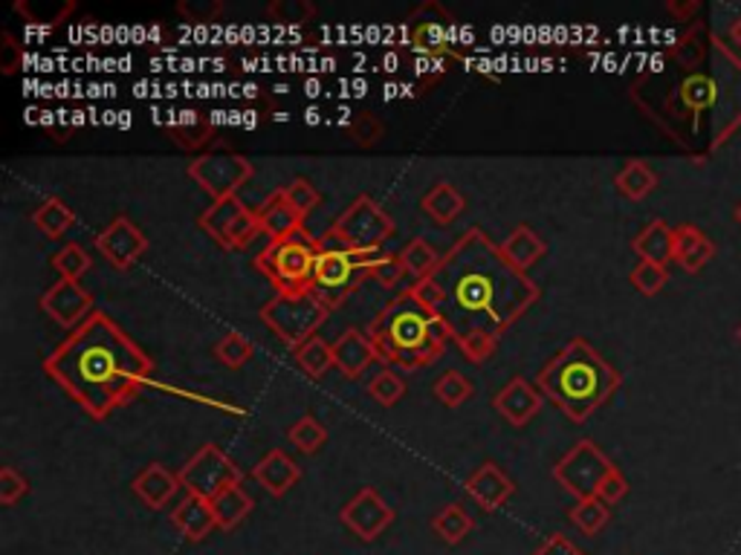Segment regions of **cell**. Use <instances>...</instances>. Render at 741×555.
Segmentation results:
<instances>
[{"mask_svg":"<svg viewBox=\"0 0 741 555\" xmlns=\"http://www.w3.org/2000/svg\"><path fill=\"white\" fill-rule=\"evenodd\" d=\"M212 512L214 521H218V530L232 533V530L253 512V498H250V492H246L241 483H235V487L223 489L221 494H214Z\"/></svg>","mask_w":741,"mask_h":555,"instance_id":"83f0119b","label":"cell"},{"mask_svg":"<svg viewBox=\"0 0 741 555\" xmlns=\"http://www.w3.org/2000/svg\"><path fill=\"white\" fill-rule=\"evenodd\" d=\"M441 258H444V255H437V249L428 244L426 237H414V241H409V244L403 246V252H400V260H403L405 273L414 275V281L435 275Z\"/></svg>","mask_w":741,"mask_h":555,"instance_id":"d590c367","label":"cell"},{"mask_svg":"<svg viewBox=\"0 0 741 555\" xmlns=\"http://www.w3.org/2000/svg\"><path fill=\"white\" fill-rule=\"evenodd\" d=\"M473 394H475L473 382L466 380L464 373L458 371L444 373V376L435 382V396L446 405V408H458V405H464Z\"/></svg>","mask_w":741,"mask_h":555,"instance_id":"60d3db41","label":"cell"},{"mask_svg":"<svg viewBox=\"0 0 741 555\" xmlns=\"http://www.w3.org/2000/svg\"><path fill=\"white\" fill-rule=\"evenodd\" d=\"M253 353H255V344L250 342L244 333H235V330L223 335L221 342L214 344V356L221 359L226 367L246 365V362L253 359Z\"/></svg>","mask_w":741,"mask_h":555,"instance_id":"ab89813d","label":"cell"},{"mask_svg":"<svg viewBox=\"0 0 741 555\" xmlns=\"http://www.w3.org/2000/svg\"><path fill=\"white\" fill-rule=\"evenodd\" d=\"M716 258V244L712 237L696 223H680L675 226V260L684 273L698 275L710 260Z\"/></svg>","mask_w":741,"mask_h":555,"instance_id":"44dd1931","label":"cell"},{"mask_svg":"<svg viewBox=\"0 0 741 555\" xmlns=\"http://www.w3.org/2000/svg\"><path fill=\"white\" fill-rule=\"evenodd\" d=\"M198 223L223 249H246L261 232L255 212L246 209V203L237 194L235 198L212 200V206L200 214Z\"/></svg>","mask_w":741,"mask_h":555,"instance_id":"4fadbf2b","label":"cell"},{"mask_svg":"<svg viewBox=\"0 0 741 555\" xmlns=\"http://www.w3.org/2000/svg\"><path fill=\"white\" fill-rule=\"evenodd\" d=\"M501 252H505L512 267L521 269V273H528L533 264L542 260V255L548 252V244L536 235V228H530L528 223H519V226L512 228L505 244H501Z\"/></svg>","mask_w":741,"mask_h":555,"instance_id":"4316f807","label":"cell"},{"mask_svg":"<svg viewBox=\"0 0 741 555\" xmlns=\"http://www.w3.org/2000/svg\"><path fill=\"white\" fill-rule=\"evenodd\" d=\"M394 232H398V226L389 217V212L368 194H360L337 221L330 223L328 241L345 246V249L377 252Z\"/></svg>","mask_w":741,"mask_h":555,"instance_id":"ba28073f","label":"cell"},{"mask_svg":"<svg viewBox=\"0 0 741 555\" xmlns=\"http://www.w3.org/2000/svg\"><path fill=\"white\" fill-rule=\"evenodd\" d=\"M255 217H258L261 232H264L269 241H282V237L293 235V232H298V228L305 226V221H301L296 214V209L287 203L282 189L273 191V194L255 209Z\"/></svg>","mask_w":741,"mask_h":555,"instance_id":"d4e9b609","label":"cell"},{"mask_svg":"<svg viewBox=\"0 0 741 555\" xmlns=\"http://www.w3.org/2000/svg\"><path fill=\"white\" fill-rule=\"evenodd\" d=\"M27 492H30V480L23 478L15 466H3L0 469V503L15 506L21 498H27Z\"/></svg>","mask_w":741,"mask_h":555,"instance_id":"7dc6e473","label":"cell"},{"mask_svg":"<svg viewBox=\"0 0 741 555\" xmlns=\"http://www.w3.org/2000/svg\"><path fill=\"white\" fill-rule=\"evenodd\" d=\"M568 521H571L582 535H600L612 521V506L603 503L600 498H585V501H576L568 512Z\"/></svg>","mask_w":741,"mask_h":555,"instance_id":"e575fe53","label":"cell"},{"mask_svg":"<svg viewBox=\"0 0 741 555\" xmlns=\"http://www.w3.org/2000/svg\"><path fill=\"white\" fill-rule=\"evenodd\" d=\"M612 469L614 463L594 440H580L553 466V480L576 501H585V498H596V489Z\"/></svg>","mask_w":741,"mask_h":555,"instance_id":"7c38bea8","label":"cell"},{"mask_svg":"<svg viewBox=\"0 0 741 555\" xmlns=\"http://www.w3.org/2000/svg\"><path fill=\"white\" fill-rule=\"evenodd\" d=\"M296 356V365L305 371V376L310 380H321L330 367H337V359H334V344H328L325 339L314 335L310 342H305L298 350H293Z\"/></svg>","mask_w":741,"mask_h":555,"instance_id":"836d02e7","label":"cell"},{"mask_svg":"<svg viewBox=\"0 0 741 555\" xmlns=\"http://www.w3.org/2000/svg\"><path fill=\"white\" fill-rule=\"evenodd\" d=\"M171 137H174L180 148L194 151L200 145H207V139L212 137V128H209L203 116L194 114V110H186V114H177V119L171 122Z\"/></svg>","mask_w":741,"mask_h":555,"instance_id":"8d00e7d4","label":"cell"},{"mask_svg":"<svg viewBox=\"0 0 741 555\" xmlns=\"http://www.w3.org/2000/svg\"><path fill=\"white\" fill-rule=\"evenodd\" d=\"M735 335H739V342H741V324H739V330H735Z\"/></svg>","mask_w":741,"mask_h":555,"instance_id":"9f6ffc18","label":"cell"},{"mask_svg":"<svg viewBox=\"0 0 741 555\" xmlns=\"http://www.w3.org/2000/svg\"><path fill=\"white\" fill-rule=\"evenodd\" d=\"M41 310H44L59 328H67L70 333L96 312L93 310L91 292H87L78 281H70V278H59L53 287L46 289L44 296H41Z\"/></svg>","mask_w":741,"mask_h":555,"instance_id":"e0dca14e","label":"cell"},{"mask_svg":"<svg viewBox=\"0 0 741 555\" xmlns=\"http://www.w3.org/2000/svg\"><path fill=\"white\" fill-rule=\"evenodd\" d=\"M368 335L380 353V362L403 371H421L432 365L435 359L444 356L446 342L455 339L449 324L426 310L412 296V289H403L382 307L380 316L368 324Z\"/></svg>","mask_w":741,"mask_h":555,"instance_id":"277c9868","label":"cell"},{"mask_svg":"<svg viewBox=\"0 0 741 555\" xmlns=\"http://www.w3.org/2000/svg\"><path fill=\"white\" fill-rule=\"evenodd\" d=\"M405 275H409V273H405L400 255H391V252L377 249L374 258H371V264H368V278H377L382 287H389V289L398 287Z\"/></svg>","mask_w":741,"mask_h":555,"instance_id":"b9f144b4","label":"cell"},{"mask_svg":"<svg viewBox=\"0 0 741 555\" xmlns=\"http://www.w3.org/2000/svg\"><path fill=\"white\" fill-rule=\"evenodd\" d=\"M93 267V258L87 255L85 246L78 244H67L53 255V269L62 278H70V281H78L87 269Z\"/></svg>","mask_w":741,"mask_h":555,"instance_id":"f35d334b","label":"cell"},{"mask_svg":"<svg viewBox=\"0 0 741 555\" xmlns=\"http://www.w3.org/2000/svg\"><path fill=\"white\" fill-rule=\"evenodd\" d=\"M628 494V480L626 474L620 472L617 466H614L612 472L605 474V480L600 483V489H596V498L603 503H608V506H614V503H620L623 498Z\"/></svg>","mask_w":741,"mask_h":555,"instance_id":"681fc988","label":"cell"},{"mask_svg":"<svg viewBox=\"0 0 741 555\" xmlns=\"http://www.w3.org/2000/svg\"><path fill=\"white\" fill-rule=\"evenodd\" d=\"M32 223L39 228L41 235L50 237V241H62L67 235L73 223H76V214L73 209L59 198H46L35 212H32Z\"/></svg>","mask_w":741,"mask_h":555,"instance_id":"f546056e","label":"cell"},{"mask_svg":"<svg viewBox=\"0 0 741 555\" xmlns=\"http://www.w3.org/2000/svg\"><path fill=\"white\" fill-rule=\"evenodd\" d=\"M177 489H183L180 478H177L171 469H166L162 463H151L146 466L142 472L134 478V494H137L139 501L146 503L148 510H162V506H169V501L177 494Z\"/></svg>","mask_w":741,"mask_h":555,"instance_id":"cb8c5ba5","label":"cell"},{"mask_svg":"<svg viewBox=\"0 0 741 555\" xmlns=\"http://www.w3.org/2000/svg\"><path fill=\"white\" fill-rule=\"evenodd\" d=\"M461 348V353H464L469 362H475V365H481V362H487L493 353H496L498 348V335L487 333V330H473V333H464L455 339Z\"/></svg>","mask_w":741,"mask_h":555,"instance_id":"ee69618b","label":"cell"},{"mask_svg":"<svg viewBox=\"0 0 741 555\" xmlns=\"http://www.w3.org/2000/svg\"><path fill=\"white\" fill-rule=\"evenodd\" d=\"M21 62H23V53L18 50V41L12 39L9 32H3V35H0V70H3L7 76H12Z\"/></svg>","mask_w":741,"mask_h":555,"instance_id":"816d5d0a","label":"cell"},{"mask_svg":"<svg viewBox=\"0 0 741 555\" xmlns=\"http://www.w3.org/2000/svg\"><path fill=\"white\" fill-rule=\"evenodd\" d=\"M255 174V166L246 160L244 153L232 151H212L189 162V177L200 189L207 191L212 200L235 198L237 189H244L250 183V177Z\"/></svg>","mask_w":741,"mask_h":555,"instance_id":"5bb4252c","label":"cell"},{"mask_svg":"<svg viewBox=\"0 0 741 555\" xmlns=\"http://www.w3.org/2000/svg\"><path fill=\"white\" fill-rule=\"evenodd\" d=\"M319 255L321 241L301 226L282 241H269L261 255H255V269L276 287V296H301L310 292Z\"/></svg>","mask_w":741,"mask_h":555,"instance_id":"5b68a950","label":"cell"},{"mask_svg":"<svg viewBox=\"0 0 741 555\" xmlns=\"http://www.w3.org/2000/svg\"><path fill=\"white\" fill-rule=\"evenodd\" d=\"M432 278L444 289L441 319L455 339L473 330L501 339L542 296L539 284L512 267L501 246L478 226L452 244Z\"/></svg>","mask_w":741,"mask_h":555,"instance_id":"6da1fadb","label":"cell"},{"mask_svg":"<svg viewBox=\"0 0 741 555\" xmlns=\"http://www.w3.org/2000/svg\"><path fill=\"white\" fill-rule=\"evenodd\" d=\"M473 530L475 521L469 517V512H466L461 503H449V506H444V510L432 517V533H435L441 541H446V544H452V547L461 544Z\"/></svg>","mask_w":741,"mask_h":555,"instance_id":"d6a6232c","label":"cell"},{"mask_svg":"<svg viewBox=\"0 0 741 555\" xmlns=\"http://www.w3.org/2000/svg\"><path fill=\"white\" fill-rule=\"evenodd\" d=\"M339 521L360 541H377L394 524V510L382 501V494L377 489L366 487L345 503Z\"/></svg>","mask_w":741,"mask_h":555,"instance_id":"9a60e30c","label":"cell"},{"mask_svg":"<svg viewBox=\"0 0 741 555\" xmlns=\"http://www.w3.org/2000/svg\"><path fill=\"white\" fill-rule=\"evenodd\" d=\"M614 185L626 200H646L652 191L657 189V174L652 171L649 162L643 160H628L626 166L620 168V174L614 177Z\"/></svg>","mask_w":741,"mask_h":555,"instance_id":"4dcf8cb0","label":"cell"},{"mask_svg":"<svg viewBox=\"0 0 741 555\" xmlns=\"http://www.w3.org/2000/svg\"><path fill=\"white\" fill-rule=\"evenodd\" d=\"M282 191H284V198H287V203L296 209V214L301 217V221H307V214L319 206V191H316L314 185H310V180H305V177L293 180V183Z\"/></svg>","mask_w":741,"mask_h":555,"instance_id":"bcb514c9","label":"cell"},{"mask_svg":"<svg viewBox=\"0 0 741 555\" xmlns=\"http://www.w3.org/2000/svg\"><path fill=\"white\" fill-rule=\"evenodd\" d=\"M421 209L437 223V226H449V223L466 209V200L461 198L458 189L452 183H437L423 194Z\"/></svg>","mask_w":741,"mask_h":555,"instance_id":"f1b7e54d","label":"cell"},{"mask_svg":"<svg viewBox=\"0 0 741 555\" xmlns=\"http://www.w3.org/2000/svg\"><path fill=\"white\" fill-rule=\"evenodd\" d=\"M707 53H712V35L703 30L701 23H696V26H692V30L669 50L673 62L684 70H692V73H698V67L707 62Z\"/></svg>","mask_w":741,"mask_h":555,"instance_id":"1f68e13d","label":"cell"},{"mask_svg":"<svg viewBox=\"0 0 741 555\" xmlns=\"http://www.w3.org/2000/svg\"><path fill=\"white\" fill-rule=\"evenodd\" d=\"M177 478L183 483L186 494H198V498L212 501L214 494H221L223 489L241 483L244 474H241L237 463H232V457L221 446L209 442V446H200L189 457V463L177 472Z\"/></svg>","mask_w":741,"mask_h":555,"instance_id":"8fae6325","label":"cell"},{"mask_svg":"<svg viewBox=\"0 0 741 555\" xmlns=\"http://www.w3.org/2000/svg\"><path fill=\"white\" fill-rule=\"evenodd\" d=\"M368 394L374 396L380 405L391 408V405H398L400 399H403L405 382L400 380L394 371H380L374 380H371V385H368Z\"/></svg>","mask_w":741,"mask_h":555,"instance_id":"f6af8a7d","label":"cell"},{"mask_svg":"<svg viewBox=\"0 0 741 555\" xmlns=\"http://www.w3.org/2000/svg\"><path fill=\"white\" fill-rule=\"evenodd\" d=\"M371 258H374V252L345 249V246L330 244V241H321V255L316 260L310 292L328 310H337L368 278V264H371Z\"/></svg>","mask_w":741,"mask_h":555,"instance_id":"8992f818","label":"cell"},{"mask_svg":"<svg viewBox=\"0 0 741 555\" xmlns=\"http://www.w3.org/2000/svg\"><path fill=\"white\" fill-rule=\"evenodd\" d=\"M712 78L719 84V107L712 114L710 151H719L741 128V58L719 35H712Z\"/></svg>","mask_w":741,"mask_h":555,"instance_id":"9c48e42d","label":"cell"},{"mask_svg":"<svg viewBox=\"0 0 741 555\" xmlns=\"http://www.w3.org/2000/svg\"><path fill=\"white\" fill-rule=\"evenodd\" d=\"M409 289H412V296L417 298V301H421L426 310H432L435 316H441L446 296H444V289L437 287V281L432 278V275H428V278H421V281H414Z\"/></svg>","mask_w":741,"mask_h":555,"instance_id":"c3c4849f","label":"cell"},{"mask_svg":"<svg viewBox=\"0 0 741 555\" xmlns=\"http://www.w3.org/2000/svg\"><path fill=\"white\" fill-rule=\"evenodd\" d=\"M171 524L186 541H203L212 530H218L212 501L198 498V494H186L183 501L171 510Z\"/></svg>","mask_w":741,"mask_h":555,"instance_id":"603a6c76","label":"cell"},{"mask_svg":"<svg viewBox=\"0 0 741 555\" xmlns=\"http://www.w3.org/2000/svg\"><path fill=\"white\" fill-rule=\"evenodd\" d=\"M730 41H733V44L741 50V15L735 18L733 26H730Z\"/></svg>","mask_w":741,"mask_h":555,"instance_id":"db71d44e","label":"cell"},{"mask_svg":"<svg viewBox=\"0 0 741 555\" xmlns=\"http://www.w3.org/2000/svg\"><path fill=\"white\" fill-rule=\"evenodd\" d=\"M666 9H669L675 18H684V21H687V18H692L698 9H701V3H698V0H689V3H675V0H669Z\"/></svg>","mask_w":741,"mask_h":555,"instance_id":"f5cc1de1","label":"cell"},{"mask_svg":"<svg viewBox=\"0 0 741 555\" xmlns=\"http://www.w3.org/2000/svg\"><path fill=\"white\" fill-rule=\"evenodd\" d=\"M253 478L258 480V487H264V492H269L273 498H284L301 480V466L287 451L273 449L255 463Z\"/></svg>","mask_w":741,"mask_h":555,"instance_id":"7402d4cb","label":"cell"},{"mask_svg":"<svg viewBox=\"0 0 741 555\" xmlns=\"http://www.w3.org/2000/svg\"><path fill=\"white\" fill-rule=\"evenodd\" d=\"M530 555H589V553L576 547L568 535L553 533V535H548V538H544Z\"/></svg>","mask_w":741,"mask_h":555,"instance_id":"f907efd6","label":"cell"},{"mask_svg":"<svg viewBox=\"0 0 741 555\" xmlns=\"http://www.w3.org/2000/svg\"><path fill=\"white\" fill-rule=\"evenodd\" d=\"M455 35H458L455 21L437 3H423L417 12L409 15L403 26L405 44L412 46L414 53H421L423 58H432V62L461 58L458 50H455Z\"/></svg>","mask_w":741,"mask_h":555,"instance_id":"30bf717a","label":"cell"},{"mask_svg":"<svg viewBox=\"0 0 741 555\" xmlns=\"http://www.w3.org/2000/svg\"><path fill=\"white\" fill-rule=\"evenodd\" d=\"M330 310L321 305L314 292H301V296H273L267 305L261 307V321L267 324L269 333L278 335L290 350H298L305 342H310L316 330L328 321Z\"/></svg>","mask_w":741,"mask_h":555,"instance_id":"52a82bcc","label":"cell"},{"mask_svg":"<svg viewBox=\"0 0 741 555\" xmlns=\"http://www.w3.org/2000/svg\"><path fill=\"white\" fill-rule=\"evenodd\" d=\"M632 249L641 260H649V264H660V267H669L675 260V228L666 221H652L637 232V237L632 241Z\"/></svg>","mask_w":741,"mask_h":555,"instance_id":"484cf974","label":"cell"},{"mask_svg":"<svg viewBox=\"0 0 741 555\" xmlns=\"http://www.w3.org/2000/svg\"><path fill=\"white\" fill-rule=\"evenodd\" d=\"M287 440H290L301 455H316V451L328 442V428L321 426L319 419L307 414V417H301L298 423H293L290 431H287Z\"/></svg>","mask_w":741,"mask_h":555,"instance_id":"74e56055","label":"cell"},{"mask_svg":"<svg viewBox=\"0 0 741 555\" xmlns=\"http://www.w3.org/2000/svg\"><path fill=\"white\" fill-rule=\"evenodd\" d=\"M542 399L544 394L536 385H530L525 376H516L505 385V388L498 391L493 405H496V412L510 423L512 428H525L536 414L542 412Z\"/></svg>","mask_w":741,"mask_h":555,"instance_id":"ac0fdd59","label":"cell"},{"mask_svg":"<svg viewBox=\"0 0 741 555\" xmlns=\"http://www.w3.org/2000/svg\"><path fill=\"white\" fill-rule=\"evenodd\" d=\"M334 359H337V367L342 371V376H348V380H360L362 373L380 359V353H377L368 330L353 328L345 330L337 342H334Z\"/></svg>","mask_w":741,"mask_h":555,"instance_id":"ffe728a7","label":"cell"},{"mask_svg":"<svg viewBox=\"0 0 741 555\" xmlns=\"http://www.w3.org/2000/svg\"><path fill=\"white\" fill-rule=\"evenodd\" d=\"M632 287L637 289V292H643L646 298L657 296L660 289L666 287V281H669V269L660 267V264H649V260H641L635 269H632Z\"/></svg>","mask_w":741,"mask_h":555,"instance_id":"7bdbcfd3","label":"cell"},{"mask_svg":"<svg viewBox=\"0 0 741 555\" xmlns=\"http://www.w3.org/2000/svg\"><path fill=\"white\" fill-rule=\"evenodd\" d=\"M735 223H739V226H741V203H739V206H735Z\"/></svg>","mask_w":741,"mask_h":555,"instance_id":"11a10c76","label":"cell"},{"mask_svg":"<svg viewBox=\"0 0 741 555\" xmlns=\"http://www.w3.org/2000/svg\"><path fill=\"white\" fill-rule=\"evenodd\" d=\"M620 385V371L596 353L589 339H571L536 376V388L576 426L589 423L591 414L603 408Z\"/></svg>","mask_w":741,"mask_h":555,"instance_id":"3957f363","label":"cell"},{"mask_svg":"<svg viewBox=\"0 0 741 555\" xmlns=\"http://www.w3.org/2000/svg\"><path fill=\"white\" fill-rule=\"evenodd\" d=\"M464 489L484 512H498L512 498L516 483H512L510 474H505V469L498 463H481L466 478Z\"/></svg>","mask_w":741,"mask_h":555,"instance_id":"d6986e66","label":"cell"},{"mask_svg":"<svg viewBox=\"0 0 741 555\" xmlns=\"http://www.w3.org/2000/svg\"><path fill=\"white\" fill-rule=\"evenodd\" d=\"M44 371L93 419H107L151 382L154 359L96 310L44 359Z\"/></svg>","mask_w":741,"mask_h":555,"instance_id":"7a4b0ae2","label":"cell"},{"mask_svg":"<svg viewBox=\"0 0 741 555\" xmlns=\"http://www.w3.org/2000/svg\"><path fill=\"white\" fill-rule=\"evenodd\" d=\"M96 249H99V255H105L110 267L125 273V269L134 267L148 252V237L130 217L119 214L116 221L107 223L99 235H96Z\"/></svg>","mask_w":741,"mask_h":555,"instance_id":"2e32d148","label":"cell"}]
</instances>
